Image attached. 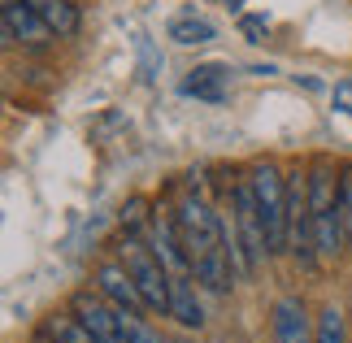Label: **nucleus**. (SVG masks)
Segmentation results:
<instances>
[{
	"label": "nucleus",
	"mask_w": 352,
	"mask_h": 343,
	"mask_svg": "<svg viewBox=\"0 0 352 343\" xmlns=\"http://www.w3.org/2000/svg\"><path fill=\"white\" fill-rule=\"evenodd\" d=\"M174 230H179L183 256L192 265L196 283L205 291H231L235 261H231V243H226V222H222V213H213V204L196 187L174 204Z\"/></svg>",
	"instance_id": "1"
},
{
	"label": "nucleus",
	"mask_w": 352,
	"mask_h": 343,
	"mask_svg": "<svg viewBox=\"0 0 352 343\" xmlns=\"http://www.w3.org/2000/svg\"><path fill=\"white\" fill-rule=\"evenodd\" d=\"M226 243H231L235 274H252L270 256V248H265V226H261V209H256V196H252V183H248V178H239V183L231 187V222H226Z\"/></svg>",
	"instance_id": "2"
},
{
	"label": "nucleus",
	"mask_w": 352,
	"mask_h": 343,
	"mask_svg": "<svg viewBox=\"0 0 352 343\" xmlns=\"http://www.w3.org/2000/svg\"><path fill=\"white\" fill-rule=\"evenodd\" d=\"M309 213H314V239L322 261L340 256L348 235H344V209H340V178H335L327 157H318L314 170H309Z\"/></svg>",
	"instance_id": "3"
},
{
	"label": "nucleus",
	"mask_w": 352,
	"mask_h": 343,
	"mask_svg": "<svg viewBox=\"0 0 352 343\" xmlns=\"http://www.w3.org/2000/svg\"><path fill=\"white\" fill-rule=\"evenodd\" d=\"M118 261L131 269V278L144 291L148 309H153V313H170V269H166V261L157 256L153 239H144L140 230H122Z\"/></svg>",
	"instance_id": "4"
},
{
	"label": "nucleus",
	"mask_w": 352,
	"mask_h": 343,
	"mask_svg": "<svg viewBox=\"0 0 352 343\" xmlns=\"http://www.w3.org/2000/svg\"><path fill=\"white\" fill-rule=\"evenodd\" d=\"M256 209H261V226H265V248L270 256L287 252V178L278 174L274 161H261L248 174Z\"/></svg>",
	"instance_id": "5"
},
{
	"label": "nucleus",
	"mask_w": 352,
	"mask_h": 343,
	"mask_svg": "<svg viewBox=\"0 0 352 343\" xmlns=\"http://www.w3.org/2000/svg\"><path fill=\"white\" fill-rule=\"evenodd\" d=\"M0 31H5V44H26V48H44L48 39H57L48 31L44 13H39L35 0H5L0 9Z\"/></svg>",
	"instance_id": "6"
},
{
	"label": "nucleus",
	"mask_w": 352,
	"mask_h": 343,
	"mask_svg": "<svg viewBox=\"0 0 352 343\" xmlns=\"http://www.w3.org/2000/svg\"><path fill=\"white\" fill-rule=\"evenodd\" d=\"M96 291L109 300L113 309H126V313H153L148 309L144 291L135 287L131 269L122 265V261H104V265H96Z\"/></svg>",
	"instance_id": "7"
},
{
	"label": "nucleus",
	"mask_w": 352,
	"mask_h": 343,
	"mask_svg": "<svg viewBox=\"0 0 352 343\" xmlns=\"http://www.w3.org/2000/svg\"><path fill=\"white\" fill-rule=\"evenodd\" d=\"M314 331H318V326L309 322L305 300L283 296L274 305V343H314Z\"/></svg>",
	"instance_id": "8"
},
{
	"label": "nucleus",
	"mask_w": 352,
	"mask_h": 343,
	"mask_svg": "<svg viewBox=\"0 0 352 343\" xmlns=\"http://www.w3.org/2000/svg\"><path fill=\"white\" fill-rule=\"evenodd\" d=\"M226 91H231V65H222V61L196 65L183 78V96H196V100H209V104H222Z\"/></svg>",
	"instance_id": "9"
},
{
	"label": "nucleus",
	"mask_w": 352,
	"mask_h": 343,
	"mask_svg": "<svg viewBox=\"0 0 352 343\" xmlns=\"http://www.w3.org/2000/svg\"><path fill=\"white\" fill-rule=\"evenodd\" d=\"M170 318L179 326H187V331H200V326H205V305H200V296H196L192 274L170 278Z\"/></svg>",
	"instance_id": "10"
},
{
	"label": "nucleus",
	"mask_w": 352,
	"mask_h": 343,
	"mask_svg": "<svg viewBox=\"0 0 352 343\" xmlns=\"http://www.w3.org/2000/svg\"><path fill=\"white\" fill-rule=\"evenodd\" d=\"M39 13H44V22H48V31L57 35V39H70L78 31V9L70 5V0H35Z\"/></svg>",
	"instance_id": "11"
},
{
	"label": "nucleus",
	"mask_w": 352,
	"mask_h": 343,
	"mask_svg": "<svg viewBox=\"0 0 352 343\" xmlns=\"http://www.w3.org/2000/svg\"><path fill=\"white\" fill-rule=\"evenodd\" d=\"M213 35H218V31H213V22L196 18V13H187V18H174V22H170V39H174V44H183V48L209 44Z\"/></svg>",
	"instance_id": "12"
},
{
	"label": "nucleus",
	"mask_w": 352,
	"mask_h": 343,
	"mask_svg": "<svg viewBox=\"0 0 352 343\" xmlns=\"http://www.w3.org/2000/svg\"><path fill=\"white\" fill-rule=\"evenodd\" d=\"M314 343H348L344 335V313L340 309H322V318H318V331H314Z\"/></svg>",
	"instance_id": "13"
},
{
	"label": "nucleus",
	"mask_w": 352,
	"mask_h": 343,
	"mask_svg": "<svg viewBox=\"0 0 352 343\" xmlns=\"http://www.w3.org/2000/svg\"><path fill=\"white\" fill-rule=\"evenodd\" d=\"M118 322H122V335H126V343H161V335L148 326L140 313H126V309H118Z\"/></svg>",
	"instance_id": "14"
},
{
	"label": "nucleus",
	"mask_w": 352,
	"mask_h": 343,
	"mask_svg": "<svg viewBox=\"0 0 352 343\" xmlns=\"http://www.w3.org/2000/svg\"><path fill=\"white\" fill-rule=\"evenodd\" d=\"M340 209H344V235L352 243V166L340 170Z\"/></svg>",
	"instance_id": "15"
},
{
	"label": "nucleus",
	"mask_w": 352,
	"mask_h": 343,
	"mask_svg": "<svg viewBox=\"0 0 352 343\" xmlns=\"http://www.w3.org/2000/svg\"><path fill=\"white\" fill-rule=\"evenodd\" d=\"M239 31H243L248 44H261V39L270 35V18H265V13H243V18H239Z\"/></svg>",
	"instance_id": "16"
},
{
	"label": "nucleus",
	"mask_w": 352,
	"mask_h": 343,
	"mask_svg": "<svg viewBox=\"0 0 352 343\" xmlns=\"http://www.w3.org/2000/svg\"><path fill=\"white\" fill-rule=\"evenodd\" d=\"M135 48H140V61H144V78H157V70H161V57L153 52V39H148V35H140V39H135Z\"/></svg>",
	"instance_id": "17"
},
{
	"label": "nucleus",
	"mask_w": 352,
	"mask_h": 343,
	"mask_svg": "<svg viewBox=\"0 0 352 343\" xmlns=\"http://www.w3.org/2000/svg\"><path fill=\"white\" fill-rule=\"evenodd\" d=\"M331 104L340 109L344 118H352V78H344V83H335V87H331Z\"/></svg>",
	"instance_id": "18"
}]
</instances>
